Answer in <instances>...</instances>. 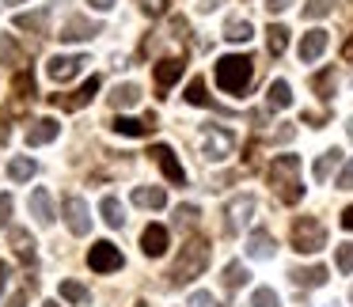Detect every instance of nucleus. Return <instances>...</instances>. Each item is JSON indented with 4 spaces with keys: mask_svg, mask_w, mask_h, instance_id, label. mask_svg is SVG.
Segmentation results:
<instances>
[{
    "mask_svg": "<svg viewBox=\"0 0 353 307\" xmlns=\"http://www.w3.org/2000/svg\"><path fill=\"white\" fill-rule=\"evenodd\" d=\"M270 186L285 205H296L304 198V186H300V160L296 156H277L270 163Z\"/></svg>",
    "mask_w": 353,
    "mask_h": 307,
    "instance_id": "1",
    "label": "nucleus"
},
{
    "mask_svg": "<svg viewBox=\"0 0 353 307\" xmlns=\"http://www.w3.org/2000/svg\"><path fill=\"white\" fill-rule=\"evenodd\" d=\"M251 76H254V61L243 54H228L216 61V84L228 95H243L251 87Z\"/></svg>",
    "mask_w": 353,
    "mask_h": 307,
    "instance_id": "2",
    "label": "nucleus"
},
{
    "mask_svg": "<svg viewBox=\"0 0 353 307\" xmlns=\"http://www.w3.org/2000/svg\"><path fill=\"white\" fill-rule=\"evenodd\" d=\"M205 266H209V243L201 235H194V239H186L183 254H179L175 269H171V281H175V284L194 281V277H201V269H205Z\"/></svg>",
    "mask_w": 353,
    "mask_h": 307,
    "instance_id": "3",
    "label": "nucleus"
},
{
    "mask_svg": "<svg viewBox=\"0 0 353 307\" xmlns=\"http://www.w3.org/2000/svg\"><path fill=\"white\" fill-rule=\"evenodd\" d=\"M323 246H327V228H323L315 216H300V220L292 224V251L319 254Z\"/></svg>",
    "mask_w": 353,
    "mask_h": 307,
    "instance_id": "4",
    "label": "nucleus"
},
{
    "mask_svg": "<svg viewBox=\"0 0 353 307\" xmlns=\"http://www.w3.org/2000/svg\"><path fill=\"white\" fill-rule=\"evenodd\" d=\"M232 148H236V133L224 129V125H205V133H201V156L205 160H224V156H232Z\"/></svg>",
    "mask_w": 353,
    "mask_h": 307,
    "instance_id": "5",
    "label": "nucleus"
},
{
    "mask_svg": "<svg viewBox=\"0 0 353 307\" xmlns=\"http://www.w3.org/2000/svg\"><path fill=\"white\" fill-rule=\"evenodd\" d=\"M88 266H92L95 273H114V269H122V251H118L114 243H107V239H99V243H92V251H88Z\"/></svg>",
    "mask_w": 353,
    "mask_h": 307,
    "instance_id": "6",
    "label": "nucleus"
},
{
    "mask_svg": "<svg viewBox=\"0 0 353 307\" xmlns=\"http://www.w3.org/2000/svg\"><path fill=\"white\" fill-rule=\"evenodd\" d=\"M61 209H65V224H69L72 235H88V231H92V213H88V205H84L80 193H69Z\"/></svg>",
    "mask_w": 353,
    "mask_h": 307,
    "instance_id": "7",
    "label": "nucleus"
},
{
    "mask_svg": "<svg viewBox=\"0 0 353 307\" xmlns=\"http://www.w3.org/2000/svg\"><path fill=\"white\" fill-rule=\"evenodd\" d=\"M95 92H99V76H88L84 84L77 87V92H69V95H50V103H54V107H61V110H80V107H88V103L95 99Z\"/></svg>",
    "mask_w": 353,
    "mask_h": 307,
    "instance_id": "8",
    "label": "nucleus"
},
{
    "mask_svg": "<svg viewBox=\"0 0 353 307\" xmlns=\"http://www.w3.org/2000/svg\"><path fill=\"white\" fill-rule=\"evenodd\" d=\"M88 65V57L84 54H65V57H50V65H46V76L50 80H57V84H65V80H72L80 69Z\"/></svg>",
    "mask_w": 353,
    "mask_h": 307,
    "instance_id": "9",
    "label": "nucleus"
},
{
    "mask_svg": "<svg viewBox=\"0 0 353 307\" xmlns=\"http://www.w3.org/2000/svg\"><path fill=\"white\" fill-rule=\"evenodd\" d=\"M152 156L156 163H160V171H163V178H168V182H175V186H183L186 182V171H183V163L175 160V152H171L168 145H152Z\"/></svg>",
    "mask_w": 353,
    "mask_h": 307,
    "instance_id": "10",
    "label": "nucleus"
},
{
    "mask_svg": "<svg viewBox=\"0 0 353 307\" xmlns=\"http://www.w3.org/2000/svg\"><path fill=\"white\" fill-rule=\"evenodd\" d=\"M251 213H254V198H251V193H239V198H232V201H228V235H236V231L243 228L247 220H251Z\"/></svg>",
    "mask_w": 353,
    "mask_h": 307,
    "instance_id": "11",
    "label": "nucleus"
},
{
    "mask_svg": "<svg viewBox=\"0 0 353 307\" xmlns=\"http://www.w3.org/2000/svg\"><path fill=\"white\" fill-rule=\"evenodd\" d=\"M99 31H103L99 23H92V19H84V16H72L61 23V42H84V39H95Z\"/></svg>",
    "mask_w": 353,
    "mask_h": 307,
    "instance_id": "12",
    "label": "nucleus"
},
{
    "mask_svg": "<svg viewBox=\"0 0 353 307\" xmlns=\"http://www.w3.org/2000/svg\"><path fill=\"white\" fill-rule=\"evenodd\" d=\"M141 251H145L148 258H163V254H168V228H163V224H148L145 235H141Z\"/></svg>",
    "mask_w": 353,
    "mask_h": 307,
    "instance_id": "13",
    "label": "nucleus"
},
{
    "mask_svg": "<svg viewBox=\"0 0 353 307\" xmlns=\"http://www.w3.org/2000/svg\"><path fill=\"white\" fill-rule=\"evenodd\" d=\"M57 133H61V125H57L54 118H39V122L27 125V145H31V148L50 145V140H57Z\"/></svg>",
    "mask_w": 353,
    "mask_h": 307,
    "instance_id": "14",
    "label": "nucleus"
},
{
    "mask_svg": "<svg viewBox=\"0 0 353 307\" xmlns=\"http://www.w3.org/2000/svg\"><path fill=\"white\" fill-rule=\"evenodd\" d=\"M152 76H156V87H160V92H168V87L183 76V61H179V57H163V61L152 65Z\"/></svg>",
    "mask_w": 353,
    "mask_h": 307,
    "instance_id": "15",
    "label": "nucleus"
},
{
    "mask_svg": "<svg viewBox=\"0 0 353 307\" xmlns=\"http://www.w3.org/2000/svg\"><path fill=\"white\" fill-rule=\"evenodd\" d=\"M323 50H327V31H307L304 39H300V61H319Z\"/></svg>",
    "mask_w": 353,
    "mask_h": 307,
    "instance_id": "16",
    "label": "nucleus"
},
{
    "mask_svg": "<svg viewBox=\"0 0 353 307\" xmlns=\"http://www.w3.org/2000/svg\"><path fill=\"white\" fill-rule=\"evenodd\" d=\"M274 235H270L266 228H254L251 235H247V254L251 258H274Z\"/></svg>",
    "mask_w": 353,
    "mask_h": 307,
    "instance_id": "17",
    "label": "nucleus"
},
{
    "mask_svg": "<svg viewBox=\"0 0 353 307\" xmlns=\"http://www.w3.org/2000/svg\"><path fill=\"white\" fill-rule=\"evenodd\" d=\"M31 213H34V220L42 224V228H50L54 224V201H50V190H31Z\"/></svg>",
    "mask_w": 353,
    "mask_h": 307,
    "instance_id": "18",
    "label": "nucleus"
},
{
    "mask_svg": "<svg viewBox=\"0 0 353 307\" xmlns=\"http://www.w3.org/2000/svg\"><path fill=\"white\" fill-rule=\"evenodd\" d=\"M133 205H141V209H163V205H168V193H163L160 186H137V190H133Z\"/></svg>",
    "mask_w": 353,
    "mask_h": 307,
    "instance_id": "19",
    "label": "nucleus"
},
{
    "mask_svg": "<svg viewBox=\"0 0 353 307\" xmlns=\"http://www.w3.org/2000/svg\"><path fill=\"white\" fill-rule=\"evenodd\" d=\"M107 99H110V107H114V110L137 107V103H141V87H137V84H118L114 92L107 95Z\"/></svg>",
    "mask_w": 353,
    "mask_h": 307,
    "instance_id": "20",
    "label": "nucleus"
},
{
    "mask_svg": "<svg viewBox=\"0 0 353 307\" xmlns=\"http://www.w3.org/2000/svg\"><path fill=\"white\" fill-rule=\"evenodd\" d=\"M338 163H342V152H338V148H327V152H323L319 160H315V167H312L315 182H327V178H330V171H334Z\"/></svg>",
    "mask_w": 353,
    "mask_h": 307,
    "instance_id": "21",
    "label": "nucleus"
},
{
    "mask_svg": "<svg viewBox=\"0 0 353 307\" xmlns=\"http://www.w3.org/2000/svg\"><path fill=\"white\" fill-rule=\"evenodd\" d=\"M8 239H12V246H16L19 258H23L27 266H34V239L27 235L23 228H12V231H8Z\"/></svg>",
    "mask_w": 353,
    "mask_h": 307,
    "instance_id": "22",
    "label": "nucleus"
},
{
    "mask_svg": "<svg viewBox=\"0 0 353 307\" xmlns=\"http://www.w3.org/2000/svg\"><path fill=\"white\" fill-rule=\"evenodd\" d=\"M266 103H270L274 110L292 107V87L285 84V80H274V84H270V92H266Z\"/></svg>",
    "mask_w": 353,
    "mask_h": 307,
    "instance_id": "23",
    "label": "nucleus"
},
{
    "mask_svg": "<svg viewBox=\"0 0 353 307\" xmlns=\"http://www.w3.org/2000/svg\"><path fill=\"white\" fill-rule=\"evenodd\" d=\"M285 46H289V27L274 23V27L266 31V50H270V57H281Z\"/></svg>",
    "mask_w": 353,
    "mask_h": 307,
    "instance_id": "24",
    "label": "nucleus"
},
{
    "mask_svg": "<svg viewBox=\"0 0 353 307\" xmlns=\"http://www.w3.org/2000/svg\"><path fill=\"white\" fill-rule=\"evenodd\" d=\"M292 281L304 284V288H319L327 281V266H312V269H292Z\"/></svg>",
    "mask_w": 353,
    "mask_h": 307,
    "instance_id": "25",
    "label": "nucleus"
},
{
    "mask_svg": "<svg viewBox=\"0 0 353 307\" xmlns=\"http://www.w3.org/2000/svg\"><path fill=\"white\" fill-rule=\"evenodd\" d=\"M247 277H251V273H247V266H243V262H228V266H224V288H228V292L243 288V284H247Z\"/></svg>",
    "mask_w": 353,
    "mask_h": 307,
    "instance_id": "26",
    "label": "nucleus"
},
{
    "mask_svg": "<svg viewBox=\"0 0 353 307\" xmlns=\"http://www.w3.org/2000/svg\"><path fill=\"white\" fill-rule=\"evenodd\" d=\"M114 133H122V137H148V125L152 122H137V118H114Z\"/></svg>",
    "mask_w": 353,
    "mask_h": 307,
    "instance_id": "27",
    "label": "nucleus"
},
{
    "mask_svg": "<svg viewBox=\"0 0 353 307\" xmlns=\"http://www.w3.org/2000/svg\"><path fill=\"white\" fill-rule=\"evenodd\" d=\"M12 99H23V103L34 99V76L31 72H16V80H12Z\"/></svg>",
    "mask_w": 353,
    "mask_h": 307,
    "instance_id": "28",
    "label": "nucleus"
},
{
    "mask_svg": "<svg viewBox=\"0 0 353 307\" xmlns=\"http://www.w3.org/2000/svg\"><path fill=\"white\" fill-rule=\"evenodd\" d=\"M34 160H23V156H16V160L8 163V178L12 182H31V175H34Z\"/></svg>",
    "mask_w": 353,
    "mask_h": 307,
    "instance_id": "29",
    "label": "nucleus"
},
{
    "mask_svg": "<svg viewBox=\"0 0 353 307\" xmlns=\"http://www.w3.org/2000/svg\"><path fill=\"white\" fill-rule=\"evenodd\" d=\"M312 92L319 95V99H330L334 95V69H323L312 76Z\"/></svg>",
    "mask_w": 353,
    "mask_h": 307,
    "instance_id": "30",
    "label": "nucleus"
},
{
    "mask_svg": "<svg viewBox=\"0 0 353 307\" xmlns=\"http://www.w3.org/2000/svg\"><path fill=\"white\" fill-rule=\"evenodd\" d=\"M99 213H103V220H107L110 228H122V224H125V216H122V205H118V198H103V201H99Z\"/></svg>",
    "mask_w": 353,
    "mask_h": 307,
    "instance_id": "31",
    "label": "nucleus"
},
{
    "mask_svg": "<svg viewBox=\"0 0 353 307\" xmlns=\"http://www.w3.org/2000/svg\"><path fill=\"white\" fill-rule=\"evenodd\" d=\"M251 34H254V27L247 23V19H232V23L224 27V39L228 42H251Z\"/></svg>",
    "mask_w": 353,
    "mask_h": 307,
    "instance_id": "32",
    "label": "nucleus"
},
{
    "mask_svg": "<svg viewBox=\"0 0 353 307\" xmlns=\"http://www.w3.org/2000/svg\"><path fill=\"white\" fill-rule=\"evenodd\" d=\"M46 19H50V8H42L34 16H16V27L19 31H46Z\"/></svg>",
    "mask_w": 353,
    "mask_h": 307,
    "instance_id": "33",
    "label": "nucleus"
},
{
    "mask_svg": "<svg viewBox=\"0 0 353 307\" xmlns=\"http://www.w3.org/2000/svg\"><path fill=\"white\" fill-rule=\"evenodd\" d=\"M186 103L190 107H209V95H205V80H190V87H186Z\"/></svg>",
    "mask_w": 353,
    "mask_h": 307,
    "instance_id": "34",
    "label": "nucleus"
},
{
    "mask_svg": "<svg viewBox=\"0 0 353 307\" xmlns=\"http://www.w3.org/2000/svg\"><path fill=\"white\" fill-rule=\"evenodd\" d=\"M334 12V0H307L304 4V19H323Z\"/></svg>",
    "mask_w": 353,
    "mask_h": 307,
    "instance_id": "35",
    "label": "nucleus"
},
{
    "mask_svg": "<svg viewBox=\"0 0 353 307\" xmlns=\"http://www.w3.org/2000/svg\"><path fill=\"white\" fill-rule=\"evenodd\" d=\"M61 296L72 299V304H88V299H92V296H88V288H84L80 281H61Z\"/></svg>",
    "mask_w": 353,
    "mask_h": 307,
    "instance_id": "36",
    "label": "nucleus"
},
{
    "mask_svg": "<svg viewBox=\"0 0 353 307\" xmlns=\"http://www.w3.org/2000/svg\"><path fill=\"white\" fill-rule=\"evenodd\" d=\"M334 262H338V269H342V273H353V243H342V246H338Z\"/></svg>",
    "mask_w": 353,
    "mask_h": 307,
    "instance_id": "37",
    "label": "nucleus"
},
{
    "mask_svg": "<svg viewBox=\"0 0 353 307\" xmlns=\"http://www.w3.org/2000/svg\"><path fill=\"white\" fill-rule=\"evenodd\" d=\"M0 54H4V61H8V65H23V54L16 50V42H12V39H0Z\"/></svg>",
    "mask_w": 353,
    "mask_h": 307,
    "instance_id": "38",
    "label": "nucleus"
},
{
    "mask_svg": "<svg viewBox=\"0 0 353 307\" xmlns=\"http://www.w3.org/2000/svg\"><path fill=\"white\" fill-rule=\"evenodd\" d=\"M251 307H277V292L274 288H259L251 296Z\"/></svg>",
    "mask_w": 353,
    "mask_h": 307,
    "instance_id": "39",
    "label": "nucleus"
},
{
    "mask_svg": "<svg viewBox=\"0 0 353 307\" xmlns=\"http://www.w3.org/2000/svg\"><path fill=\"white\" fill-rule=\"evenodd\" d=\"M338 190H353V160H345L338 171Z\"/></svg>",
    "mask_w": 353,
    "mask_h": 307,
    "instance_id": "40",
    "label": "nucleus"
},
{
    "mask_svg": "<svg viewBox=\"0 0 353 307\" xmlns=\"http://www.w3.org/2000/svg\"><path fill=\"white\" fill-rule=\"evenodd\" d=\"M141 12H148V16H163L168 12V0H137Z\"/></svg>",
    "mask_w": 353,
    "mask_h": 307,
    "instance_id": "41",
    "label": "nucleus"
},
{
    "mask_svg": "<svg viewBox=\"0 0 353 307\" xmlns=\"http://www.w3.org/2000/svg\"><path fill=\"white\" fill-rule=\"evenodd\" d=\"M12 193H0V228H8V216H12Z\"/></svg>",
    "mask_w": 353,
    "mask_h": 307,
    "instance_id": "42",
    "label": "nucleus"
},
{
    "mask_svg": "<svg viewBox=\"0 0 353 307\" xmlns=\"http://www.w3.org/2000/svg\"><path fill=\"white\" fill-rule=\"evenodd\" d=\"M179 224H194V220H198V209H194V205H179Z\"/></svg>",
    "mask_w": 353,
    "mask_h": 307,
    "instance_id": "43",
    "label": "nucleus"
},
{
    "mask_svg": "<svg viewBox=\"0 0 353 307\" xmlns=\"http://www.w3.org/2000/svg\"><path fill=\"white\" fill-rule=\"evenodd\" d=\"M190 307H216V299L209 296V292H194V296H190Z\"/></svg>",
    "mask_w": 353,
    "mask_h": 307,
    "instance_id": "44",
    "label": "nucleus"
},
{
    "mask_svg": "<svg viewBox=\"0 0 353 307\" xmlns=\"http://www.w3.org/2000/svg\"><path fill=\"white\" fill-rule=\"evenodd\" d=\"M304 122H307V125H315V129H319V125L327 122V114H319V110H304Z\"/></svg>",
    "mask_w": 353,
    "mask_h": 307,
    "instance_id": "45",
    "label": "nucleus"
},
{
    "mask_svg": "<svg viewBox=\"0 0 353 307\" xmlns=\"http://www.w3.org/2000/svg\"><path fill=\"white\" fill-rule=\"evenodd\" d=\"M8 277H12V266L8 262H0V292L8 288Z\"/></svg>",
    "mask_w": 353,
    "mask_h": 307,
    "instance_id": "46",
    "label": "nucleus"
},
{
    "mask_svg": "<svg viewBox=\"0 0 353 307\" xmlns=\"http://www.w3.org/2000/svg\"><path fill=\"white\" fill-rule=\"evenodd\" d=\"M88 4H92L95 12H110V8H114V0H88Z\"/></svg>",
    "mask_w": 353,
    "mask_h": 307,
    "instance_id": "47",
    "label": "nucleus"
},
{
    "mask_svg": "<svg viewBox=\"0 0 353 307\" xmlns=\"http://www.w3.org/2000/svg\"><path fill=\"white\" fill-rule=\"evenodd\" d=\"M289 8V0H266V12H285Z\"/></svg>",
    "mask_w": 353,
    "mask_h": 307,
    "instance_id": "48",
    "label": "nucleus"
},
{
    "mask_svg": "<svg viewBox=\"0 0 353 307\" xmlns=\"http://www.w3.org/2000/svg\"><path fill=\"white\" fill-rule=\"evenodd\" d=\"M342 61H350V65H353V34L345 39V46H342Z\"/></svg>",
    "mask_w": 353,
    "mask_h": 307,
    "instance_id": "49",
    "label": "nucleus"
},
{
    "mask_svg": "<svg viewBox=\"0 0 353 307\" xmlns=\"http://www.w3.org/2000/svg\"><path fill=\"white\" fill-rule=\"evenodd\" d=\"M342 228H345V231H353V205H350V209H342Z\"/></svg>",
    "mask_w": 353,
    "mask_h": 307,
    "instance_id": "50",
    "label": "nucleus"
},
{
    "mask_svg": "<svg viewBox=\"0 0 353 307\" xmlns=\"http://www.w3.org/2000/svg\"><path fill=\"white\" fill-rule=\"evenodd\" d=\"M292 133H296V129H292V125H285V129H277V140L285 145V140H292Z\"/></svg>",
    "mask_w": 353,
    "mask_h": 307,
    "instance_id": "51",
    "label": "nucleus"
},
{
    "mask_svg": "<svg viewBox=\"0 0 353 307\" xmlns=\"http://www.w3.org/2000/svg\"><path fill=\"white\" fill-rule=\"evenodd\" d=\"M4 307H27V304H23V292H19V296H12V299H8V304H4Z\"/></svg>",
    "mask_w": 353,
    "mask_h": 307,
    "instance_id": "52",
    "label": "nucleus"
},
{
    "mask_svg": "<svg viewBox=\"0 0 353 307\" xmlns=\"http://www.w3.org/2000/svg\"><path fill=\"white\" fill-rule=\"evenodd\" d=\"M345 133H350V140H353V118H350V122H345Z\"/></svg>",
    "mask_w": 353,
    "mask_h": 307,
    "instance_id": "53",
    "label": "nucleus"
},
{
    "mask_svg": "<svg viewBox=\"0 0 353 307\" xmlns=\"http://www.w3.org/2000/svg\"><path fill=\"white\" fill-rule=\"evenodd\" d=\"M46 307H61V304H57V299H50V304H46Z\"/></svg>",
    "mask_w": 353,
    "mask_h": 307,
    "instance_id": "54",
    "label": "nucleus"
},
{
    "mask_svg": "<svg viewBox=\"0 0 353 307\" xmlns=\"http://www.w3.org/2000/svg\"><path fill=\"white\" fill-rule=\"evenodd\" d=\"M4 4H19V0H4Z\"/></svg>",
    "mask_w": 353,
    "mask_h": 307,
    "instance_id": "55",
    "label": "nucleus"
},
{
    "mask_svg": "<svg viewBox=\"0 0 353 307\" xmlns=\"http://www.w3.org/2000/svg\"><path fill=\"white\" fill-rule=\"evenodd\" d=\"M350 299H353V292H350Z\"/></svg>",
    "mask_w": 353,
    "mask_h": 307,
    "instance_id": "56",
    "label": "nucleus"
},
{
    "mask_svg": "<svg viewBox=\"0 0 353 307\" xmlns=\"http://www.w3.org/2000/svg\"><path fill=\"white\" fill-rule=\"evenodd\" d=\"M330 307H334V304H330Z\"/></svg>",
    "mask_w": 353,
    "mask_h": 307,
    "instance_id": "57",
    "label": "nucleus"
}]
</instances>
